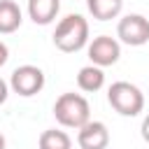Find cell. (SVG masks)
Instances as JSON below:
<instances>
[{
    "mask_svg": "<svg viewBox=\"0 0 149 149\" xmlns=\"http://www.w3.org/2000/svg\"><path fill=\"white\" fill-rule=\"evenodd\" d=\"M88 42V21L81 14H68L61 19V23L54 30V44L56 49L65 54H74Z\"/></svg>",
    "mask_w": 149,
    "mask_h": 149,
    "instance_id": "6da1fadb",
    "label": "cell"
},
{
    "mask_svg": "<svg viewBox=\"0 0 149 149\" xmlns=\"http://www.w3.org/2000/svg\"><path fill=\"white\" fill-rule=\"evenodd\" d=\"M54 116L61 126L65 128H81L84 123L91 121V107L88 100L79 93H63L58 95L56 105H54Z\"/></svg>",
    "mask_w": 149,
    "mask_h": 149,
    "instance_id": "7a4b0ae2",
    "label": "cell"
},
{
    "mask_svg": "<svg viewBox=\"0 0 149 149\" xmlns=\"http://www.w3.org/2000/svg\"><path fill=\"white\" fill-rule=\"evenodd\" d=\"M107 100L121 116H137L144 109V95L130 81H114L107 91Z\"/></svg>",
    "mask_w": 149,
    "mask_h": 149,
    "instance_id": "3957f363",
    "label": "cell"
},
{
    "mask_svg": "<svg viewBox=\"0 0 149 149\" xmlns=\"http://www.w3.org/2000/svg\"><path fill=\"white\" fill-rule=\"evenodd\" d=\"M116 35L128 47H142L149 42V19L142 14H126L116 26Z\"/></svg>",
    "mask_w": 149,
    "mask_h": 149,
    "instance_id": "277c9868",
    "label": "cell"
},
{
    "mask_svg": "<svg viewBox=\"0 0 149 149\" xmlns=\"http://www.w3.org/2000/svg\"><path fill=\"white\" fill-rule=\"evenodd\" d=\"M9 86H12L14 93H19L23 98H30V95H35L44 88V72L37 65H21L12 72Z\"/></svg>",
    "mask_w": 149,
    "mask_h": 149,
    "instance_id": "5b68a950",
    "label": "cell"
},
{
    "mask_svg": "<svg viewBox=\"0 0 149 149\" xmlns=\"http://www.w3.org/2000/svg\"><path fill=\"white\" fill-rule=\"evenodd\" d=\"M121 56V47L114 37L109 35H98L93 37V42L88 44V58H91V65H98V68H107V65H114Z\"/></svg>",
    "mask_w": 149,
    "mask_h": 149,
    "instance_id": "8992f818",
    "label": "cell"
},
{
    "mask_svg": "<svg viewBox=\"0 0 149 149\" xmlns=\"http://www.w3.org/2000/svg\"><path fill=\"white\" fill-rule=\"evenodd\" d=\"M77 142L81 149H107L109 144V130L102 121H88L79 128Z\"/></svg>",
    "mask_w": 149,
    "mask_h": 149,
    "instance_id": "52a82bcc",
    "label": "cell"
},
{
    "mask_svg": "<svg viewBox=\"0 0 149 149\" xmlns=\"http://www.w3.org/2000/svg\"><path fill=\"white\" fill-rule=\"evenodd\" d=\"M58 9H61V0H28V16L40 26L51 23Z\"/></svg>",
    "mask_w": 149,
    "mask_h": 149,
    "instance_id": "ba28073f",
    "label": "cell"
},
{
    "mask_svg": "<svg viewBox=\"0 0 149 149\" xmlns=\"http://www.w3.org/2000/svg\"><path fill=\"white\" fill-rule=\"evenodd\" d=\"M21 9L14 0H0V33L2 35H9L14 30L21 28Z\"/></svg>",
    "mask_w": 149,
    "mask_h": 149,
    "instance_id": "9c48e42d",
    "label": "cell"
},
{
    "mask_svg": "<svg viewBox=\"0 0 149 149\" xmlns=\"http://www.w3.org/2000/svg\"><path fill=\"white\" fill-rule=\"evenodd\" d=\"M102 84H105V72H102V68H98V65H86V68H81L79 74H77V86H79L81 91H86V93L100 91Z\"/></svg>",
    "mask_w": 149,
    "mask_h": 149,
    "instance_id": "30bf717a",
    "label": "cell"
},
{
    "mask_svg": "<svg viewBox=\"0 0 149 149\" xmlns=\"http://www.w3.org/2000/svg\"><path fill=\"white\" fill-rule=\"evenodd\" d=\"M86 7L93 14V19L109 21V19H116L121 14L123 0H86Z\"/></svg>",
    "mask_w": 149,
    "mask_h": 149,
    "instance_id": "8fae6325",
    "label": "cell"
},
{
    "mask_svg": "<svg viewBox=\"0 0 149 149\" xmlns=\"http://www.w3.org/2000/svg\"><path fill=\"white\" fill-rule=\"evenodd\" d=\"M70 147H72V140L65 130L49 128L40 135V149H70Z\"/></svg>",
    "mask_w": 149,
    "mask_h": 149,
    "instance_id": "7c38bea8",
    "label": "cell"
},
{
    "mask_svg": "<svg viewBox=\"0 0 149 149\" xmlns=\"http://www.w3.org/2000/svg\"><path fill=\"white\" fill-rule=\"evenodd\" d=\"M7 58H9V49H7L5 42H0V68L7 63Z\"/></svg>",
    "mask_w": 149,
    "mask_h": 149,
    "instance_id": "4fadbf2b",
    "label": "cell"
},
{
    "mask_svg": "<svg viewBox=\"0 0 149 149\" xmlns=\"http://www.w3.org/2000/svg\"><path fill=\"white\" fill-rule=\"evenodd\" d=\"M7 95H9V86H7L5 79H0V105L7 100Z\"/></svg>",
    "mask_w": 149,
    "mask_h": 149,
    "instance_id": "5bb4252c",
    "label": "cell"
},
{
    "mask_svg": "<svg viewBox=\"0 0 149 149\" xmlns=\"http://www.w3.org/2000/svg\"><path fill=\"white\" fill-rule=\"evenodd\" d=\"M140 130H142V140H144V142H149V114L144 116V121H142V128H140Z\"/></svg>",
    "mask_w": 149,
    "mask_h": 149,
    "instance_id": "9a60e30c",
    "label": "cell"
},
{
    "mask_svg": "<svg viewBox=\"0 0 149 149\" xmlns=\"http://www.w3.org/2000/svg\"><path fill=\"white\" fill-rule=\"evenodd\" d=\"M5 147H7V140H5V135L0 133V149H5Z\"/></svg>",
    "mask_w": 149,
    "mask_h": 149,
    "instance_id": "2e32d148",
    "label": "cell"
}]
</instances>
